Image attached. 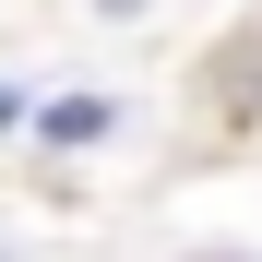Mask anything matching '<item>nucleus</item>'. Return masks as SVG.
Returning a JSON list of instances; mask_svg holds the SVG:
<instances>
[{
  "instance_id": "nucleus-1",
  "label": "nucleus",
  "mask_w": 262,
  "mask_h": 262,
  "mask_svg": "<svg viewBox=\"0 0 262 262\" xmlns=\"http://www.w3.org/2000/svg\"><path fill=\"white\" fill-rule=\"evenodd\" d=\"M96 131H107V107H96V96H72V107H48V143H96Z\"/></svg>"
}]
</instances>
